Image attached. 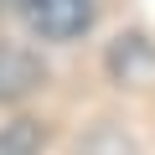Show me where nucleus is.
<instances>
[{
	"label": "nucleus",
	"instance_id": "1",
	"mask_svg": "<svg viewBox=\"0 0 155 155\" xmlns=\"http://www.w3.org/2000/svg\"><path fill=\"white\" fill-rule=\"evenodd\" d=\"M16 11L41 41H72L93 26V0H16Z\"/></svg>",
	"mask_w": 155,
	"mask_h": 155
},
{
	"label": "nucleus",
	"instance_id": "2",
	"mask_svg": "<svg viewBox=\"0 0 155 155\" xmlns=\"http://www.w3.org/2000/svg\"><path fill=\"white\" fill-rule=\"evenodd\" d=\"M41 83V62L21 47H0V98H21Z\"/></svg>",
	"mask_w": 155,
	"mask_h": 155
}]
</instances>
